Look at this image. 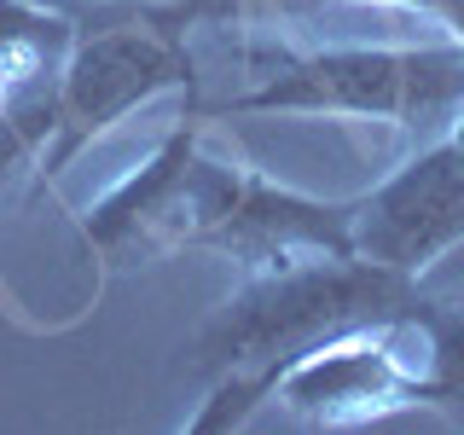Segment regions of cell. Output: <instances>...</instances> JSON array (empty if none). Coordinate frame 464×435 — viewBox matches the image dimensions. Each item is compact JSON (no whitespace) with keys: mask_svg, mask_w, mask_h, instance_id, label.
I'll return each instance as SVG.
<instances>
[{"mask_svg":"<svg viewBox=\"0 0 464 435\" xmlns=\"http://www.w3.org/2000/svg\"><path fill=\"white\" fill-rule=\"evenodd\" d=\"M424 279L395 273L366 256H302L285 267L250 273L244 290L203 319L192 337V372L209 377V401L186 418L192 435L244 430L273 401L285 366L319 343L372 325H412L424 308Z\"/></svg>","mask_w":464,"mask_h":435,"instance_id":"obj_1","label":"cell"},{"mask_svg":"<svg viewBox=\"0 0 464 435\" xmlns=\"http://www.w3.org/2000/svg\"><path fill=\"white\" fill-rule=\"evenodd\" d=\"M250 93H232L215 116H360L418 140H447L464 105V41L435 47H244Z\"/></svg>","mask_w":464,"mask_h":435,"instance_id":"obj_2","label":"cell"},{"mask_svg":"<svg viewBox=\"0 0 464 435\" xmlns=\"http://www.w3.org/2000/svg\"><path fill=\"white\" fill-rule=\"evenodd\" d=\"M180 12L157 0H116L99 24L76 29L64 70H58V99H53V134L41 145L35 180H58L93 140H105L128 111L151 105L163 93H192L198 58L186 47Z\"/></svg>","mask_w":464,"mask_h":435,"instance_id":"obj_3","label":"cell"},{"mask_svg":"<svg viewBox=\"0 0 464 435\" xmlns=\"http://www.w3.org/2000/svg\"><path fill=\"white\" fill-rule=\"evenodd\" d=\"M192 250H215L244 273H267L302 256L354 250V198H308L256 169L198 157V227Z\"/></svg>","mask_w":464,"mask_h":435,"instance_id":"obj_4","label":"cell"},{"mask_svg":"<svg viewBox=\"0 0 464 435\" xmlns=\"http://www.w3.org/2000/svg\"><path fill=\"white\" fill-rule=\"evenodd\" d=\"M273 401H285L314 430L372 424V418L406 412V406H430L412 325H372L319 343L314 354L285 366Z\"/></svg>","mask_w":464,"mask_h":435,"instance_id":"obj_5","label":"cell"},{"mask_svg":"<svg viewBox=\"0 0 464 435\" xmlns=\"http://www.w3.org/2000/svg\"><path fill=\"white\" fill-rule=\"evenodd\" d=\"M198 157H203V128L198 116L174 122L157 151L128 174L122 186H111L93 209L82 215V238L93 244V256L111 273L163 261L174 250H192L198 227Z\"/></svg>","mask_w":464,"mask_h":435,"instance_id":"obj_6","label":"cell"},{"mask_svg":"<svg viewBox=\"0 0 464 435\" xmlns=\"http://www.w3.org/2000/svg\"><path fill=\"white\" fill-rule=\"evenodd\" d=\"M464 244V145L430 140L412 163L354 198V256L424 279Z\"/></svg>","mask_w":464,"mask_h":435,"instance_id":"obj_7","label":"cell"},{"mask_svg":"<svg viewBox=\"0 0 464 435\" xmlns=\"http://www.w3.org/2000/svg\"><path fill=\"white\" fill-rule=\"evenodd\" d=\"M76 18L41 0H0V76L12 87L58 82L70 47H76Z\"/></svg>","mask_w":464,"mask_h":435,"instance_id":"obj_8","label":"cell"},{"mask_svg":"<svg viewBox=\"0 0 464 435\" xmlns=\"http://www.w3.org/2000/svg\"><path fill=\"white\" fill-rule=\"evenodd\" d=\"M412 337H418V372H424L430 406H441L453 424H464V302L424 296Z\"/></svg>","mask_w":464,"mask_h":435,"instance_id":"obj_9","label":"cell"},{"mask_svg":"<svg viewBox=\"0 0 464 435\" xmlns=\"http://www.w3.org/2000/svg\"><path fill=\"white\" fill-rule=\"evenodd\" d=\"M157 6L180 12L192 29H238L250 18H273V12L296 6V0H157ZM383 6H418L424 12V0H383Z\"/></svg>","mask_w":464,"mask_h":435,"instance_id":"obj_10","label":"cell"},{"mask_svg":"<svg viewBox=\"0 0 464 435\" xmlns=\"http://www.w3.org/2000/svg\"><path fill=\"white\" fill-rule=\"evenodd\" d=\"M447 140H459V145H464V105H459V116H453V134H447Z\"/></svg>","mask_w":464,"mask_h":435,"instance_id":"obj_11","label":"cell"},{"mask_svg":"<svg viewBox=\"0 0 464 435\" xmlns=\"http://www.w3.org/2000/svg\"><path fill=\"white\" fill-rule=\"evenodd\" d=\"M6 99H12V82H6V76H0V111H6Z\"/></svg>","mask_w":464,"mask_h":435,"instance_id":"obj_12","label":"cell"}]
</instances>
